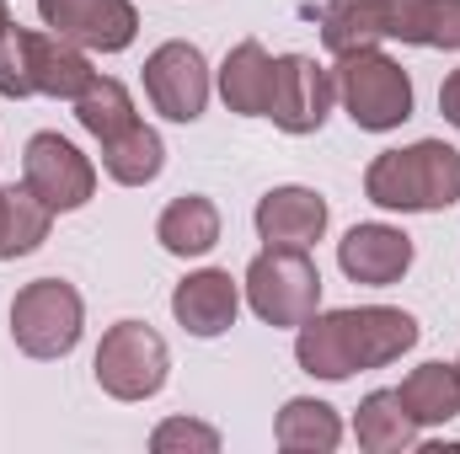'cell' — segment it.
I'll return each instance as SVG.
<instances>
[{
    "mask_svg": "<svg viewBox=\"0 0 460 454\" xmlns=\"http://www.w3.org/2000/svg\"><path fill=\"white\" fill-rule=\"evenodd\" d=\"M295 358L316 380H348L364 369H385L418 347V321L396 305H358V310H316L295 327Z\"/></svg>",
    "mask_w": 460,
    "mask_h": 454,
    "instance_id": "1",
    "label": "cell"
},
{
    "mask_svg": "<svg viewBox=\"0 0 460 454\" xmlns=\"http://www.w3.org/2000/svg\"><path fill=\"white\" fill-rule=\"evenodd\" d=\"M364 198L396 214H434L460 204V150L445 139H418L407 150H385L364 171Z\"/></svg>",
    "mask_w": 460,
    "mask_h": 454,
    "instance_id": "2",
    "label": "cell"
},
{
    "mask_svg": "<svg viewBox=\"0 0 460 454\" xmlns=\"http://www.w3.org/2000/svg\"><path fill=\"white\" fill-rule=\"evenodd\" d=\"M332 86H338V102L343 113L364 128V134H391L412 118V75L380 54V48H353L338 54V70H332Z\"/></svg>",
    "mask_w": 460,
    "mask_h": 454,
    "instance_id": "3",
    "label": "cell"
},
{
    "mask_svg": "<svg viewBox=\"0 0 460 454\" xmlns=\"http://www.w3.org/2000/svg\"><path fill=\"white\" fill-rule=\"evenodd\" d=\"M246 305L257 321L268 327H305L322 310V273L305 251H284V246H262L246 262Z\"/></svg>",
    "mask_w": 460,
    "mask_h": 454,
    "instance_id": "4",
    "label": "cell"
},
{
    "mask_svg": "<svg viewBox=\"0 0 460 454\" xmlns=\"http://www.w3.org/2000/svg\"><path fill=\"white\" fill-rule=\"evenodd\" d=\"M86 332V300L65 278H32L11 300V342L27 358H65Z\"/></svg>",
    "mask_w": 460,
    "mask_h": 454,
    "instance_id": "5",
    "label": "cell"
},
{
    "mask_svg": "<svg viewBox=\"0 0 460 454\" xmlns=\"http://www.w3.org/2000/svg\"><path fill=\"white\" fill-rule=\"evenodd\" d=\"M97 385L113 396V401H150L161 385H166V369H172V353L166 337L145 321H118L102 332L97 342Z\"/></svg>",
    "mask_w": 460,
    "mask_h": 454,
    "instance_id": "6",
    "label": "cell"
},
{
    "mask_svg": "<svg viewBox=\"0 0 460 454\" xmlns=\"http://www.w3.org/2000/svg\"><path fill=\"white\" fill-rule=\"evenodd\" d=\"M22 182L54 209V214H70V209H86L92 193H97V166L65 139V134H32L27 150H22Z\"/></svg>",
    "mask_w": 460,
    "mask_h": 454,
    "instance_id": "7",
    "label": "cell"
},
{
    "mask_svg": "<svg viewBox=\"0 0 460 454\" xmlns=\"http://www.w3.org/2000/svg\"><path fill=\"white\" fill-rule=\"evenodd\" d=\"M332 97H338V86H332L327 65H316L311 54H279L262 118H273L284 134H316L332 113Z\"/></svg>",
    "mask_w": 460,
    "mask_h": 454,
    "instance_id": "8",
    "label": "cell"
},
{
    "mask_svg": "<svg viewBox=\"0 0 460 454\" xmlns=\"http://www.w3.org/2000/svg\"><path fill=\"white\" fill-rule=\"evenodd\" d=\"M145 97L172 123H199L204 108H209V59L182 38L161 43L145 59Z\"/></svg>",
    "mask_w": 460,
    "mask_h": 454,
    "instance_id": "9",
    "label": "cell"
},
{
    "mask_svg": "<svg viewBox=\"0 0 460 454\" xmlns=\"http://www.w3.org/2000/svg\"><path fill=\"white\" fill-rule=\"evenodd\" d=\"M38 16L49 32L92 48V54H118L139 32L134 0H38Z\"/></svg>",
    "mask_w": 460,
    "mask_h": 454,
    "instance_id": "10",
    "label": "cell"
},
{
    "mask_svg": "<svg viewBox=\"0 0 460 454\" xmlns=\"http://www.w3.org/2000/svg\"><path fill=\"white\" fill-rule=\"evenodd\" d=\"M257 240L284 246V251H311L327 235V198L316 188H268L257 198Z\"/></svg>",
    "mask_w": 460,
    "mask_h": 454,
    "instance_id": "11",
    "label": "cell"
},
{
    "mask_svg": "<svg viewBox=\"0 0 460 454\" xmlns=\"http://www.w3.org/2000/svg\"><path fill=\"white\" fill-rule=\"evenodd\" d=\"M241 310V284L230 278L226 267H199L172 289V316L188 337H220L235 327Z\"/></svg>",
    "mask_w": 460,
    "mask_h": 454,
    "instance_id": "12",
    "label": "cell"
},
{
    "mask_svg": "<svg viewBox=\"0 0 460 454\" xmlns=\"http://www.w3.org/2000/svg\"><path fill=\"white\" fill-rule=\"evenodd\" d=\"M338 267L353 284L385 289V284H396L412 267V235L396 225H353L338 240Z\"/></svg>",
    "mask_w": 460,
    "mask_h": 454,
    "instance_id": "13",
    "label": "cell"
},
{
    "mask_svg": "<svg viewBox=\"0 0 460 454\" xmlns=\"http://www.w3.org/2000/svg\"><path fill=\"white\" fill-rule=\"evenodd\" d=\"M92 81H97V70H92L81 43H70L59 32H32V92L38 97L75 102Z\"/></svg>",
    "mask_w": 460,
    "mask_h": 454,
    "instance_id": "14",
    "label": "cell"
},
{
    "mask_svg": "<svg viewBox=\"0 0 460 454\" xmlns=\"http://www.w3.org/2000/svg\"><path fill=\"white\" fill-rule=\"evenodd\" d=\"M396 396L407 401V412H412L418 428H445V423H456L460 417V363H445V358L418 363V369L396 385Z\"/></svg>",
    "mask_w": 460,
    "mask_h": 454,
    "instance_id": "15",
    "label": "cell"
},
{
    "mask_svg": "<svg viewBox=\"0 0 460 454\" xmlns=\"http://www.w3.org/2000/svg\"><path fill=\"white\" fill-rule=\"evenodd\" d=\"M273 439L284 454H332L343 444V417H338V406H327L316 396H295V401H284Z\"/></svg>",
    "mask_w": 460,
    "mask_h": 454,
    "instance_id": "16",
    "label": "cell"
},
{
    "mask_svg": "<svg viewBox=\"0 0 460 454\" xmlns=\"http://www.w3.org/2000/svg\"><path fill=\"white\" fill-rule=\"evenodd\" d=\"M391 38V0H327L322 5V43L332 54L380 48Z\"/></svg>",
    "mask_w": 460,
    "mask_h": 454,
    "instance_id": "17",
    "label": "cell"
},
{
    "mask_svg": "<svg viewBox=\"0 0 460 454\" xmlns=\"http://www.w3.org/2000/svg\"><path fill=\"white\" fill-rule=\"evenodd\" d=\"M353 439L369 454H402L418 444V423L396 390H369L353 412Z\"/></svg>",
    "mask_w": 460,
    "mask_h": 454,
    "instance_id": "18",
    "label": "cell"
},
{
    "mask_svg": "<svg viewBox=\"0 0 460 454\" xmlns=\"http://www.w3.org/2000/svg\"><path fill=\"white\" fill-rule=\"evenodd\" d=\"M155 240L172 251V257H204L220 246V209L204 198V193H182L161 209L155 220Z\"/></svg>",
    "mask_w": 460,
    "mask_h": 454,
    "instance_id": "19",
    "label": "cell"
},
{
    "mask_svg": "<svg viewBox=\"0 0 460 454\" xmlns=\"http://www.w3.org/2000/svg\"><path fill=\"white\" fill-rule=\"evenodd\" d=\"M220 97H226L230 113L241 118H262L268 108V86H273V59H268V48L257 43V38H246V43H235L226 54V65H220Z\"/></svg>",
    "mask_w": 460,
    "mask_h": 454,
    "instance_id": "20",
    "label": "cell"
},
{
    "mask_svg": "<svg viewBox=\"0 0 460 454\" xmlns=\"http://www.w3.org/2000/svg\"><path fill=\"white\" fill-rule=\"evenodd\" d=\"M161 166H166V144H161V134H155L150 123H134V128H123L118 139L102 144V171H108L113 182H123V188L155 182Z\"/></svg>",
    "mask_w": 460,
    "mask_h": 454,
    "instance_id": "21",
    "label": "cell"
},
{
    "mask_svg": "<svg viewBox=\"0 0 460 454\" xmlns=\"http://www.w3.org/2000/svg\"><path fill=\"white\" fill-rule=\"evenodd\" d=\"M75 123H81L97 144H108V139L123 134V128H134L139 113H134V97H128V86H123V81L97 75V81L75 97Z\"/></svg>",
    "mask_w": 460,
    "mask_h": 454,
    "instance_id": "22",
    "label": "cell"
},
{
    "mask_svg": "<svg viewBox=\"0 0 460 454\" xmlns=\"http://www.w3.org/2000/svg\"><path fill=\"white\" fill-rule=\"evenodd\" d=\"M49 225H54V209L22 182V188H5V235H0V257L16 262L27 251H38L49 240Z\"/></svg>",
    "mask_w": 460,
    "mask_h": 454,
    "instance_id": "23",
    "label": "cell"
},
{
    "mask_svg": "<svg viewBox=\"0 0 460 454\" xmlns=\"http://www.w3.org/2000/svg\"><path fill=\"white\" fill-rule=\"evenodd\" d=\"M0 97H11V102L38 97L32 92V32L16 22L0 32Z\"/></svg>",
    "mask_w": 460,
    "mask_h": 454,
    "instance_id": "24",
    "label": "cell"
},
{
    "mask_svg": "<svg viewBox=\"0 0 460 454\" xmlns=\"http://www.w3.org/2000/svg\"><path fill=\"white\" fill-rule=\"evenodd\" d=\"M150 450L155 454H215L220 450V433L209 423H193V417H166L150 433Z\"/></svg>",
    "mask_w": 460,
    "mask_h": 454,
    "instance_id": "25",
    "label": "cell"
},
{
    "mask_svg": "<svg viewBox=\"0 0 460 454\" xmlns=\"http://www.w3.org/2000/svg\"><path fill=\"white\" fill-rule=\"evenodd\" d=\"M423 48H460V0H429Z\"/></svg>",
    "mask_w": 460,
    "mask_h": 454,
    "instance_id": "26",
    "label": "cell"
},
{
    "mask_svg": "<svg viewBox=\"0 0 460 454\" xmlns=\"http://www.w3.org/2000/svg\"><path fill=\"white\" fill-rule=\"evenodd\" d=\"M423 16H429V0H391V38L423 43Z\"/></svg>",
    "mask_w": 460,
    "mask_h": 454,
    "instance_id": "27",
    "label": "cell"
},
{
    "mask_svg": "<svg viewBox=\"0 0 460 454\" xmlns=\"http://www.w3.org/2000/svg\"><path fill=\"white\" fill-rule=\"evenodd\" d=\"M439 113H445L450 128H460V70H450L445 86H439Z\"/></svg>",
    "mask_w": 460,
    "mask_h": 454,
    "instance_id": "28",
    "label": "cell"
},
{
    "mask_svg": "<svg viewBox=\"0 0 460 454\" xmlns=\"http://www.w3.org/2000/svg\"><path fill=\"white\" fill-rule=\"evenodd\" d=\"M5 27H11V5L0 0V32H5Z\"/></svg>",
    "mask_w": 460,
    "mask_h": 454,
    "instance_id": "29",
    "label": "cell"
},
{
    "mask_svg": "<svg viewBox=\"0 0 460 454\" xmlns=\"http://www.w3.org/2000/svg\"><path fill=\"white\" fill-rule=\"evenodd\" d=\"M0 235H5V188H0Z\"/></svg>",
    "mask_w": 460,
    "mask_h": 454,
    "instance_id": "30",
    "label": "cell"
},
{
    "mask_svg": "<svg viewBox=\"0 0 460 454\" xmlns=\"http://www.w3.org/2000/svg\"><path fill=\"white\" fill-rule=\"evenodd\" d=\"M456 363H460V358H456Z\"/></svg>",
    "mask_w": 460,
    "mask_h": 454,
    "instance_id": "31",
    "label": "cell"
}]
</instances>
